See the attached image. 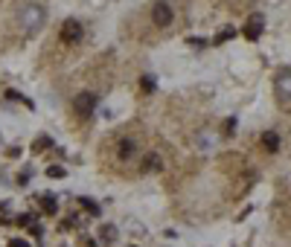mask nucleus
Returning <instances> with one entry per match:
<instances>
[{"mask_svg": "<svg viewBox=\"0 0 291 247\" xmlns=\"http://www.w3.org/2000/svg\"><path fill=\"white\" fill-rule=\"evenodd\" d=\"M140 91L152 93V91H155V79H152V76H143V79H140Z\"/></svg>", "mask_w": 291, "mask_h": 247, "instance_id": "nucleus-11", "label": "nucleus"}, {"mask_svg": "<svg viewBox=\"0 0 291 247\" xmlns=\"http://www.w3.org/2000/svg\"><path fill=\"white\" fill-rule=\"evenodd\" d=\"M44 18H47V12H44V6H24V12H21V18H18V24L24 27V32H38L44 27Z\"/></svg>", "mask_w": 291, "mask_h": 247, "instance_id": "nucleus-1", "label": "nucleus"}, {"mask_svg": "<svg viewBox=\"0 0 291 247\" xmlns=\"http://www.w3.org/2000/svg\"><path fill=\"white\" fill-rule=\"evenodd\" d=\"M47 178H53V181L59 178V181H62V178H65V169H62V166H50V169H47Z\"/></svg>", "mask_w": 291, "mask_h": 247, "instance_id": "nucleus-13", "label": "nucleus"}, {"mask_svg": "<svg viewBox=\"0 0 291 247\" xmlns=\"http://www.w3.org/2000/svg\"><path fill=\"white\" fill-rule=\"evenodd\" d=\"M143 172H161V157L146 154V160H143Z\"/></svg>", "mask_w": 291, "mask_h": 247, "instance_id": "nucleus-10", "label": "nucleus"}, {"mask_svg": "<svg viewBox=\"0 0 291 247\" xmlns=\"http://www.w3.org/2000/svg\"><path fill=\"white\" fill-rule=\"evenodd\" d=\"M82 35H85V30H82L79 21H65V27H62V32H59V38H62L65 44H79Z\"/></svg>", "mask_w": 291, "mask_h": 247, "instance_id": "nucleus-3", "label": "nucleus"}, {"mask_svg": "<svg viewBox=\"0 0 291 247\" xmlns=\"http://www.w3.org/2000/svg\"><path fill=\"white\" fill-rule=\"evenodd\" d=\"M94 111H97V96H94V93H79V96H76V114L94 117Z\"/></svg>", "mask_w": 291, "mask_h": 247, "instance_id": "nucleus-6", "label": "nucleus"}, {"mask_svg": "<svg viewBox=\"0 0 291 247\" xmlns=\"http://www.w3.org/2000/svg\"><path fill=\"white\" fill-rule=\"evenodd\" d=\"M99 242L105 247H111L114 242H117V227L114 224H105V227H99Z\"/></svg>", "mask_w": 291, "mask_h": 247, "instance_id": "nucleus-7", "label": "nucleus"}, {"mask_svg": "<svg viewBox=\"0 0 291 247\" xmlns=\"http://www.w3.org/2000/svg\"><path fill=\"white\" fill-rule=\"evenodd\" d=\"M44 149H50V137H38L32 146V152H44Z\"/></svg>", "mask_w": 291, "mask_h": 247, "instance_id": "nucleus-15", "label": "nucleus"}, {"mask_svg": "<svg viewBox=\"0 0 291 247\" xmlns=\"http://www.w3.org/2000/svg\"><path fill=\"white\" fill-rule=\"evenodd\" d=\"M152 21H155L158 27H169V24H172V6H169L166 0H158V3L152 6Z\"/></svg>", "mask_w": 291, "mask_h": 247, "instance_id": "nucleus-4", "label": "nucleus"}, {"mask_svg": "<svg viewBox=\"0 0 291 247\" xmlns=\"http://www.w3.org/2000/svg\"><path fill=\"white\" fill-rule=\"evenodd\" d=\"M190 44H193V47H204L207 41H204V38H190Z\"/></svg>", "mask_w": 291, "mask_h": 247, "instance_id": "nucleus-17", "label": "nucleus"}, {"mask_svg": "<svg viewBox=\"0 0 291 247\" xmlns=\"http://www.w3.org/2000/svg\"><path fill=\"white\" fill-rule=\"evenodd\" d=\"M262 146H265V152H277L280 149V137L274 131H265L262 134Z\"/></svg>", "mask_w": 291, "mask_h": 247, "instance_id": "nucleus-9", "label": "nucleus"}, {"mask_svg": "<svg viewBox=\"0 0 291 247\" xmlns=\"http://www.w3.org/2000/svg\"><path fill=\"white\" fill-rule=\"evenodd\" d=\"M262 30H265V18H262L259 12H254V15L245 21V38H248V41H257L259 35H262Z\"/></svg>", "mask_w": 291, "mask_h": 247, "instance_id": "nucleus-5", "label": "nucleus"}, {"mask_svg": "<svg viewBox=\"0 0 291 247\" xmlns=\"http://www.w3.org/2000/svg\"><path fill=\"white\" fill-rule=\"evenodd\" d=\"M134 152H137V143H134L131 137H123V140H120V152H117V154H120V160H129V157H134Z\"/></svg>", "mask_w": 291, "mask_h": 247, "instance_id": "nucleus-8", "label": "nucleus"}, {"mask_svg": "<svg viewBox=\"0 0 291 247\" xmlns=\"http://www.w3.org/2000/svg\"><path fill=\"white\" fill-rule=\"evenodd\" d=\"M274 91L283 102H291V67H283L274 79Z\"/></svg>", "mask_w": 291, "mask_h": 247, "instance_id": "nucleus-2", "label": "nucleus"}, {"mask_svg": "<svg viewBox=\"0 0 291 247\" xmlns=\"http://www.w3.org/2000/svg\"><path fill=\"white\" fill-rule=\"evenodd\" d=\"M9 247H30V242H24V239H12Z\"/></svg>", "mask_w": 291, "mask_h": 247, "instance_id": "nucleus-16", "label": "nucleus"}, {"mask_svg": "<svg viewBox=\"0 0 291 247\" xmlns=\"http://www.w3.org/2000/svg\"><path fill=\"white\" fill-rule=\"evenodd\" d=\"M41 207H44V213H56V201H53V195H44Z\"/></svg>", "mask_w": 291, "mask_h": 247, "instance_id": "nucleus-14", "label": "nucleus"}, {"mask_svg": "<svg viewBox=\"0 0 291 247\" xmlns=\"http://www.w3.org/2000/svg\"><path fill=\"white\" fill-rule=\"evenodd\" d=\"M79 204H82V207H85V210H88L91 216H99V207L94 204V201H91V198H79Z\"/></svg>", "mask_w": 291, "mask_h": 247, "instance_id": "nucleus-12", "label": "nucleus"}]
</instances>
